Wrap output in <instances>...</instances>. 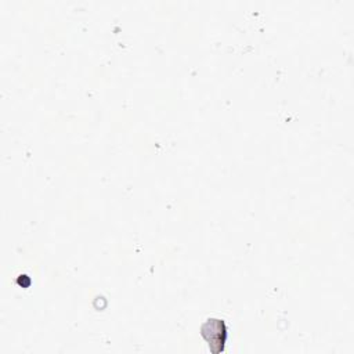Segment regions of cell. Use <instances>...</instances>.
I'll return each mask as SVG.
<instances>
[{
	"label": "cell",
	"mask_w": 354,
	"mask_h": 354,
	"mask_svg": "<svg viewBox=\"0 0 354 354\" xmlns=\"http://www.w3.org/2000/svg\"><path fill=\"white\" fill-rule=\"evenodd\" d=\"M201 336L209 346V350L213 354H220L224 350L227 343L228 329L223 319L220 318H207L201 325Z\"/></svg>",
	"instance_id": "6da1fadb"
}]
</instances>
